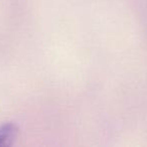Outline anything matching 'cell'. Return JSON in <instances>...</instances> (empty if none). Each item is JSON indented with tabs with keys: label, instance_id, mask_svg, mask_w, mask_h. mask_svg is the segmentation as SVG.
I'll return each mask as SVG.
<instances>
[{
	"label": "cell",
	"instance_id": "obj_1",
	"mask_svg": "<svg viewBox=\"0 0 147 147\" xmlns=\"http://www.w3.org/2000/svg\"><path fill=\"white\" fill-rule=\"evenodd\" d=\"M16 131V126L11 123H7L0 127V146L8 144L9 141L12 140V138L14 137Z\"/></svg>",
	"mask_w": 147,
	"mask_h": 147
}]
</instances>
